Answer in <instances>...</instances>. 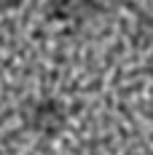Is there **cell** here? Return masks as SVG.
Masks as SVG:
<instances>
[{"label": "cell", "instance_id": "7a4b0ae2", "mask_svg": "<svg viewBox=\"0 0 153 155\" xmlns=\"http://www.w3.org/2000/svg\"><path fill=\"white\" fill-rule=\"evenodd\" d=\"M99 5L94 0H54L51 5V19L59 21H86Z\"/></svg>", "mask_w": 153, "mask_h": 155}, {"label": "cell", "instance_id": "3957f363", "mask_svg": "<svg viewBox=\"0 0 153 155\" xmlns=\"http://www.w3.org/2000/svg\"><path fill=\"white\" fill-rule=\"evenodd\" d=\"M22 0H0V11H8V8H16Z\"/></svg>", "mask_w": 153, "mask_h": 155}, {"label": "cell", "instance_id": "6da1fadb", "mask_svg": "<svg viewBox=\"0 0 153 155\" xmlns=\"http://www.w3.org/2000/svg\"><path fill=\"white\" fill-rule=\"evenodd\" d=\"M22 120L32 134L54 139L67 126V107L57 96H32L22 107Z\"/></svg>", "mask_w": 153, "mask_h": 155}]
</instances>
